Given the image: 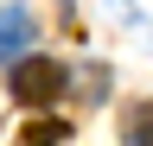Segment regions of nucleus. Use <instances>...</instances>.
Returning <instances> with one entry per match:
<instances>
[{
	"mask_svg": "<svg viewBox=\"0 0 153 146\" xmlns=\"http://www.w3.org/2000/svg\"><path fill=\"white\" fill-rule=\"evenodd\" d=\"M13 102H26V108H45L64 95V64H51V57H13Z\"/></svg>",
	"mask_w": 153,
	"mask_h": 146,
	"instance_id": "nucleus-1",
	"label": "nucleus"
},
{
	"mask_svg": "<svg viewBox=\"0 0 153 146\" xmlns=\"http://www.w3.org/2000/svg\"><path fill=\"white\" fill-rule=\"evenodd\" d=\"M32 51V13L26 7H0V64Z\"/></svg>",
	"mask_w": 153,
	"mask_h": 146,
	"instance_id": "nucleus-2",
	"label": "nucleus"
},
{
	"mask_svg": "<svg viewBox=\"0 0 153 146\" xmlns=\"http://www.w3.org/2000/svg\"><path fill=\"white\" fill-rule=\"evenodd\" d=\"M121 140H128V146H153V102H134V108H128Z\"/></svg>",
	"mask_w": 153,
	"mask_h": 146,
	"instance_id": "nucleus-3",
	"label": "nucleus"
},
{
	"mask_svg": "<svg viewBox=\"0 0 153 146\" xmlns=\"http://www.w3.org/2000/svg\"><path fill=\"white\" fill-rule=\"evenodd\" d=\"M70 127L64 121H26V146H64Z\"/></svg>",
	"mask_w": 153,
	"mask_h": 146,
	"instance_id": "nucleus-4",
	"label": "nucleus"
}]
</instances>
